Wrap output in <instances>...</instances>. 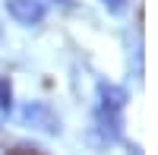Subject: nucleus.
Returning <instances> with one entry per match:
<instances>
[{
  "label": "nucleus",
  "mask_w": 158,
  "mask_h": 155,
  "mask_svg": "<svg viewBox=\"0 0 158 155\" xmlns=\"http://www.w3.org/2000/svg\"><path fill=\"white\" fill-rule=\"evenodd\" d=\"M16 117H19L22 127H32V130H41V133H51V136L60 133V117L54 114V108L48 101H25L16 111Z\"/></svg>",
  "instance_id": "1"
},
{
  "label": "nucleus",
  "mask_w": 158,
  "mask_h": 155,
  "mask_svg": "<svg viewBox=\"0 0 158 155\" xmlns=\"http://www.w3.org/2000/svg\"><path fill=\"white\" fill-rule=\"evenodd\" d=\"M92 136H95L98 146H111V143H117V139L123 136V114L95 108V111H92Z\"/></svg>",
  "instance_id": "2"
},
{
  "label": "nucleus",
  "mask_w": 158,
  "mask_h": 155,
  "mask_svg": "<svg viewBox=\"0 0 158 155\" xmlns=\"http://www.w3.org/2000/svg\"><path fill=\"white\" fill-rule=\"evenodd\" d=\"M3 6L10 13V19L25 25V29L41 25L44 16H48V3H44V0H3Z\"/></svg>",
  "instance_id": "3"
},
{
  "label": "nucleus",
  "mask_w": 158,
  "mask_h": 155,
  "mask_svg": "<svg viewBox=\"0 0 158 155\" xmlns=\"http://www.w3.org/2000/svg\"><path fill=\"white\" fill-rule=\"evenodd\" d=\"M127 101H130V95H127V89H123V86H117V82H104V79L98 82V89H95V108L123 114Z\"/></svg>",
  "instance_id": "4"
},
{
  "label": "nucleus",
  "mask_w": 158,
  "mask_h": 155,
  "mask_svg": "<svg viewBox=\"0 0 158 155\" xmlns=\"http://www.w3.org/2000/svg\"><path fill=\"white\" fill-rule=\"evenodd\" d=\"M10 111H13V86L3 76L0 79V114H10Z\"/></svg>",
  "instance_id": "5"
},
{
  "label": "nucleus",
  "mask_w": 158,
  "mask_h": 155,
  "mask_svg": "<svg viewBox=\"0 0 158 155\" xmlns=\"http://www.w3.org/2000/svg\"><path fill=\"white\" fill-rule=\"evenodd\" d=\"M98 3L108 10L111 16H123V13H127V6H130V0H98Z\"/></svg>",
  "instance_id": "6"
}]
</instances>
